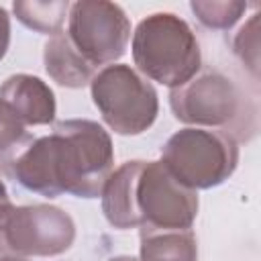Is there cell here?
<instances>
[{
    "mask_svg": "<svg viewBox=\"0 0 261 261\" xmlns=\"http://www.w3.org/2000/svg\"><path fill=\"white\" fill-rule=\"evenodd\" d=\"M71 45L98 69L118 61L130 41L126 12L108 0H80L69 4L67 31Z\"/></svg>",
    "mask_w": 261,
    "mask_h": 261,
    "instance_id": "cell-6",
    "label": "cell"
},
{
    "mask_svg": "<svg viewBox=\"0 0 261 261\" xmlns=\"http://www.w3.org/2000/svg\"><path fill=\"white\" fill-rule=\"evenodd\" d=\"M141 230H188L198 216V192L181 186L161 161H145L135 188Z\"/></svg>",
    "mask_w": 261,
    "mask_h": 261,
    "instance_id": "cell-8",
    "label": "cell"
},
{
    "mask_svg": "<svg viewBox=\"0 0 261 261\" xmlns=\"http://www.w3.org/2000/svg\"><path fill=\"white\" fill-rule=\"evenodd\" d=\"M90 94L102 120L116 135H141L159 114L157 90L126 63L102 67L90 82Z\"/></svg>",
    "mask_w": 261,
    "mask_h": 261,
    "instance_id": "cell-4",
    "label": "cell"
},
{
    "mask_svg": "<svg viewBox=\"0 0 261 261\" xmlns=\"http://www.w3.org/2000/svg\"><path fill=\"white\" fill-rule=\"evenodd\" d=\"M234 55L247 65V69L257 77L259 73V14H253L237 33L232 41Z\"/></svg>",
    "mask_w": 261,
    "mask_h": 261,
    "instance_id": "cell-16",
    "label": "cell"
},
{
    "mask_svg": "<svg viewBox=\"0 0 261 261\" xmlns=\"http://www.w3.org/2000/svg\"><path fill=\"white\" fill-rule=\"evenodd\" d=\"M141 159L124 161L120 167H116L104 188H102V212L110 226L118 230L137 228L139 226V214H137V202H135V188L139 173L143 169Z\"/></svg>",
    "mask_w": 261,
    "mask_h": 261,
    "instance_id": "cell-10",
    "label": "cell"
},
{
    "mask_svg": "<svg viewBox=\"0 0 261 261\" xmlns=\"http://www.w3.org/2000/svg\"><path fill=\"white\" fill-rule=\"evenodd\" d=\"M12 12L27 29L53 37L63 31L61 27L67 18L69 2L67 0H49V2L18 0L12 4Z\"/></svg>",
    "mask_w": 261,
    "mask_h": 261,
    "instance_id": "cell-13",
    "label": "cell"
},
{
    "mask_svg": "<svg viewBox=\"0 0 261 261\" xmlns=\"http://www.w3.org/2000/svg\"><path fill=\"white\" fill-rule=\"evenodd\" d=\"M8 47H10V16L6 8L0 6V59H4Z\"/></svg>",
    "mask_w": 261,
    "mask_h": 261,
    "instance_id": "cell-17",
    "label": "cell"
},
{
    "mask_svg": "<svg viewBox=\"0 0 261 261\" xmlns=\"http://www.w3.org/2000/svg\"><path fill=\"white\" fill-rule=\"evenodd\" d=\"M43 63L49 77L63 88H84L98 69L71 45L65 31L49 37L43 47Z\"/></svg>",
    "mask_w": 261,
    "mask_h": 261,
    "instance_id": "cell-11",
    "label": "cell"
},
{
    "mask_svg": "<svg viewBox=\"0 0 261 261\" xmlns=\"http://www.w3.org/2000/svg\"><path fill=\"white\" fill-rule=\"evenodd\" d=\"M130 53L141 75L169 90L188 84L202 67L196 33L173 12L145 16L133 33Z\"/></svg>",
    "mask_w": 261,
    "mask_h": 261,
    "instance_id": "cell-2",
    "label": "cell"
},
{
    "mask_svg": "<svg viewBox=\"0 0 261 261\" xmlns=\"http://www.w3.org/2000/svg\"><path fill=\"white\" fill-rule=\"evenodd\" d=\"M0 100L24 126L51 124L57 114L55 94L47 82L31 73H14L0 86Z\"/></svg>",
    "mask_w": 261,
    "mask_h": 261,
    "instance_id": "cell-9",
    "label": "cell"
},
{
    "mask_svg": "<svg viewBox=\"0 0 261 261\" xmlns=\"http://www.w3.org/2000/svg\"><path fill=\"white\" fill-rule=\"evenodd\" d=\"M31 139L33 135L27 133V126L0 100V167L12 159Z\"/></svg>",
    "mask_w": 261,
    "mask_h": 261,
    "instance_id": "cell-15",
    "label": "cell"
},
{
    "mask_svg": "<svg viewBox=\"0 0 261 261\" xmlns=\"http://www.w3.org/2000/svg\"><path fill=\"white\" fill-rule=\"evenodd\" d=\"M169 106L173 116L196 128H224L234 130L243 120L245 98L239 86L218 73H202L188 84L169 92Z\"/></svg>",
    "mask_w": 261,
    "mask_h": 261,
    "instance_id": "cell-7",
    "label": "cell"
},
{
    "mask_svg": "<svg viewBox=\"0 0 261 261\" xmlns=\"http://www.w3.org/2000/svg\"><path fill=\"white\" fill-rule=\"evenodd\" d=\"M4 202H10V196H8V190H6L4 181L0 179V204H4Z\"/></svg>",
    "mask_w": 261,
    "mask_h": 261,
    "instance_id": "cell-18",
    "label": "cell"
},
{
    "mask_svg": "<svg viewBox=\"0 0 261 261\" xmlns=\"http://www.w3.org/2000/svg\"><path fill=\"white\" fill-rule=\"evenodd\" d=\"M0 169L33 194L90 200L102 194L114 171V147L96 120L69 118L55 122L49 135L33 137Z\"/></svg>",
    "mask_w": 261,
    "mask_h": 261,
    "instance_id": "cell-1",
    "label": "cell"
},
{
    "mask_svg": "<svg viewBox=\"0 0 261 261\" xmlns=\"http://www.w3.org/2000/svg\"><path fill=\"white\" fill-rule=\"evenodd\" d=\"M0 261H29V259H22V257H0Z\"/></svg>",
    "mask_w": 261,
    "mask_h": 261,
    "instance_id": "cell-20",
    "label": "cell"
},
{
    "mask_svg": "<svg viewBox=\"0 0 261 261\" xmlns=\"http://www.w3.org/2000/svg\"><path fill=\"white\" fill-rule=\"evenodd\" d=\"M75 241L73 218L51 204H0V257H57Z\"/></svg>",
    "mask_w": 261,
    "mask_h": 261,
    "instance_id": "cell-5",
    "label": "cell"
},
{
    "mask_svg": "<svg viewBox=\"0 0 261 261\" xmlns=\"http://www.w3.org/2000/svg\"><path fill=\"white\" fill-rule=\"evenodd\" d=\"M190 8L204 27L226 31L241 20L249 4L241 0H194Z\"/></svg>",
    "mask_w": 261,
    "mask_h": 261,
    "instance_id": "cell-14",
    "label": "cell"
},
{
    "mask_svg": "<svg viewBox=\"0 0 261 261\" xmlns=\"http://www.w3.org/2000/svg\"><path fill=\"white\" fill-rule=\"evenodd\" d=\"M139 261H198L194 230H141Z\"/></svg>",
    "mask_w": 261,
    "mask_h": 261,
    "instance_id": "cell-12",
    "label": "cell"
},
{
    "mask_svg": "<svg viewBox=\"0 0 261 261\" xmlns=\"http://www.w3.org/2000/svg\"><path fill=\"white\" fill-rule=\"evenodd\" d=\"M161 163L181 186L194 192L210 190L234 173L239 145L224 130L186 126L165 141Z\"/></svg>",
    "mask_w": 261,
    "mask_h": 261,
    "instance_id": "cell-3",
    "label": "cell"
},
{
    "mask_svg": "<svg viewBox=\"0 0 261 261\" xmlns=\"http://www.w3.org/2000/svg\"><path fill=\"white\" fill-rule=\"evenodd\" d=\"M108 261H139V259L128 257V255H120V257H112V259H108Z\"/></svg>",
    "mask_w": 261,
    "mask_h": 261,
    "instance_id": "cell-19",
    "label": "cell"
}]
</instances>
